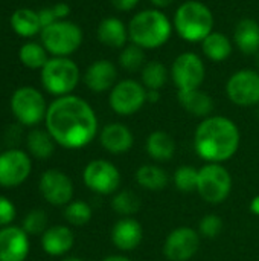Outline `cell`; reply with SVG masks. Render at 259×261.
Segmentation results:
<instances>
[{
  "instance_id": "8fae6325",
  "label": "cell",
  "mask_w": 259,
  "mask_h": 261,
  "mask_svg": "<svg viewBox=\"0 0 259 261\" xmlns=\"http://www.w3.org/2000/svg\"><path fill=\"white\" fill-rule=\"evenodd\" d=\"M169 75L177 87V92L200 89L206 78V66L195 52L180 54L171 64Z\"/></svg>"
},
{
  "instance_id": "bcb514c9",
  "label": "cell",
  "mask_w": 259,
  "mask_h": 261,
  "mask_svg": "<svg viewBox=\"0 0 259 261\" xmlns=\"http://www.w3.org/2000/svg\"><path fill=\"white\" fill-rule=\"evenodd\" d=\"M256 66H258V69H259V52L256 54Z\"/></svg>"
},
{
  "instance_id": "e0dca14e",
  "label": "cell",
  "mask_w": 259,
  "mask_h": 261,
  "mask_svg": "<svg viewBox=\"0 0 259 261\" xmlns=\"http://www.w3.org/2000/svg\"><path fill=\"white\" fill-rule=\"evenodd\" d=\"M110 239L113 246L121 252H131L143 240V228L134 217H121L111 228Z\"/></svg>"
},
{
  "instance_id": "52a82bcc",
  "label": "cell",
  "mask_w": 259,
  "mask_h": 261,
  "mask_svg": "<svg viewBox=\"0 0 259 261\" xmlns=\"http://www.w3.org/2000/svg\"><path fill=\"white\" fill-rule=\"evenodd\" d=\"M41 43L53 57H69L82 43L81 28L69 20H56L41 31Z\"/></svg>"
},
{
  "instance_id": "6da1fadb",
  "label": "cell",
  "mask_w": 259,
  "mask_h": 261,
  "mask_svg": "<svg viewBox=\"0 0 259 261\" xmlns=\"http://www.w3.org/2000/svg\"><path fill=\"white\" fill-rule=\"evenodd\" d=\"M44 124L55 144L66 150L84 148L99 133V122L93 107L75 95L56 98L47 107Z\"/></svg>"
},
{
  "instance_id": "b9f144b4",
  "label": "cell",
  "mask_w": 259,
  "mask_h": 261,
  "mask_svg": "<svg viewBox=\"0 0 259 261\" xmlns=\"http://www.w3.org/2000/svg\"><path fill=\"white\" fill-rule=\"evenodd\" d=\"M249 210H250V213H252L253 216L259 217V194H258V196H255V197H253V199L250 200Z\"/></svg>"
},
{
  "instance_id": "2e32d148",
  "label": "cell",
  "mask_w": 259,
  "mask_h": 261,
  "mask_svg": "<svg viewBox=\"0 0 259 261\" xmlns=\"http://www.w3.org/2000/svg\"><path fill=\"white\" fill-rule=\"evenodd\" d=\"M31 251L29 236L20 226L0 228V261H26Z\"/></svg>"
},
{
  "instance_id": "ac0fdd59",
  "label": "cell",
  "mask_w": 259,
  "mask_h": 261,
  "mask_svg": "<svg viewBox=\"0 0 259 261\" xmlns=\"http://www.w3.org/2000/svg\"><path fill=\"white\" fill-rule=\"evenodd\" d=\"M99 142L107 153L113 156H121V154L128 153L133 148L134 135L125 124L110 122L101 128Z\"/></svg>"
},
{
  "instance_id": "60d3db41",
  "label": "cell",
  "mask_w": 259,
  "mask_h": 261,
  "mask_svg": "<svg viewBox=\"0 0 259 261\" xmlns=\"http://www.w3.org/2000/svg\"><path fill=\"white\" fill-rule=\"evenodd\" d=\"M160 101V90H147V102L156 104Z\"/></svg>"
},
{
  "instance_id": "30bf717a",
  "label": "cell",
  "mask_w": 259,
  "mask_h": 261,
  "mask_svg": "<svg viewBox=\"0 0 259 261\" xmlns=\"http://www.w3.org/2000/svg\"><path fill=\"white\" fill-rule=\"evenodd\" d=\"M108 104L119 116L136 115L147 104V89L140 81L133 78L121 80L110 90Z\"/></svg>"
},
{
  "instance_id": "4316f807",
  "label": "cell",
  "mask_w": 259,
  "mask_h": 261,
  "mask_svg": "<svg viewBox=\"0 0 259 261\" xmlns=\"http://www.w3.org/2000/svg\"><path fill=\"white\" fill-rule=\"evenodd\" d=\"M11 26L20 37H34L37 34H41L43 28L38 18V12L29 9V8H20L17 9L11 17Z\"/></svg>"
},
{
  "instance_id": "9c48e42d",
  "label": "cell",
  "mask_w": 259,
  "mask_h": 261,
  "mask_svg": "<svg viewBox=\"0 0 259 261\" xmlns=\"http://www.w3.org/2000/svg\"><path fill=\"white\" fill-rule=\"evenodd\" d=\"M47 107L41 92L29 86L17 89L11 98V110L21 125H38L46 119Z\"/></svg>"
},
{
  "instance_id": "f35d334b",
  "label": "cell",
  "mask_w": 259,
  "mask_h": 261,
  "mask_svg": "<svg viewBox=\"0 0 259 261\" xmlns=\"http://www.w3.org/2000/svg\"><path fill=\"white\" fill-rule=\"evenodd\" d=\"M111 5L118 9V11H122V12H128V11H133L140 0H110Z\"/></svg>"
},
{
  "instance_id": "4dcf8cb0",
  "label": "cell",
  "mask_w": 259,
  "mask_h": 261,
  "mask_svg": "<svg viewBox=\"0 0 259 261\" xmlns=\"http://www.w3.org/2000/svg\"><path fill=\"white\" fill-rule=\"evenodd\" d=\"M145 64H147L145 49L139 47L134 43H130L125 47H122V50L119 54V66L125 72H128V73L140 72Z\"/></svg>"
},
{
  "instance_id": "74e56055",
  "label": "cell",
  "mask_w": 259,
  "mask_h": 261,
  "mask_svg": "<svg viewBox=\"0 0 259 261\" xmlns=\"http://www.w3.org/2000/svg\"><path fill=\"white\" fill-rule=\"evenodd\" d=\"M38 18H40V23H41V28L44 29L46 26L52 24L53 21H56V17H55V12L52 9V6L49 8H41L38 11Z\"/></svg>"
},
{
  "instance_id": "e575fe53",
  "label": "cell",
  "mask_w": 259,
  "mask_h": 261,
  "mask_svg": "<svg viewBox=\"0 0 259 261\" xmlns=\"http://www.w3.org/2000/svg\"><path fill=\"white\" fill-rule=\"evenodd\" d=\"M49 219L47 214L43 210H32L26 214L23 219V231L31 237V236H43L44 231L49 228Z\"/></svg>"
},
{
  "instance_id": "d6986e66",
  "label": "cell",
  "mask_w": 259,
  "mask_h": 261,
  "mask_svg": "<svg viewBox=\"0 0 259 261\" xmlns=\"http://www.w3.org/2000/svg\"><path fill=\"white\" fill-rule=\"evenodd\" d=\"M118 69L108 60H96L93 61L85 73H84V84L95 93H104L111 90L118 83Z\"/></svg>"
},
{
  "instance_id": "d6a6232c",
  "label": "cell",
  "mask_w": 259,
  "mask_h": 261,
  "mask_svg": "<svg viewBox=\"0 0 259 261\" xmlns=\"http://www.w3.org/2000/svg\"><path fill=\"white\" fill-rule=\"evenodd\" d=\"M18 57H20V61L29 69H43L44 64L49 61L46 47L34 41L23 44L18 52Z\"/></svg>"
},
{
  "instance_id": "d4e9b609",
  "label": "cell",
  "mask_w": 259,
  "mask_h": 261,
  "mask_svg": "<svg viewBox=\"0 0 259 261\" xmlns=\"http://www.w3.org/2000/svg\"><path fill=\"white\" fill-rule=\"evenodd\" d=\"M136 184L147 191H163L169 184L168 171L156 164H143L136 170Z\"/></svg>"
},
{
  "instance_id": "484cf974",
  "label": "cell",
  "mask_w": 259,
  "mask_h": 261,
  "mask_svg": "<svg viewBox=\"0 0 259 261\" xmlns=\"http://www.w3.org/2000/svg\"><path fill=\"white\" fill-rule=\"evenodd\" d=\"M202 50L209 61L223 63L232 55L234 41L224 32L214 31L202 41Z\"/></svg>"
},
{
  "instance_id": "4fadbf2b",
  "label": "cell",
  "mask_w": 259,
  "mask_h": 261,
  "mask_svg": "<svg viewBox=\"0 0 259 261\" xmlns=\"http://www.w3.org/2000/svg\"><path fill=\"white\" fill-rule=\"evenodd\" d=\"M32 171L31 154L20 148L0 153V187L15 188L27 180Z\"/></svg>"
},
{
  "instance_id": "8d00e7d4",
  "label": "cell",
  "mask_w": 259,
  "mask_h": 261,
  "mask_svg": "<svg viewBox=\"0 0 259 261\" xmlns=\"http://www.w3.org/2000/svg\"><path fill=\"white\" fill-rule=\"evenodd\" d=\"M17 217L15 205L5 196H0V228L9 226Z\"/></svg>"
},
{
  "instance_id": "7bdbcfd3",
  "label": "cell",
  "mask_w": 259,
  "mask_h": 261,
  "mask_svg": "<svg viewBox=\"0 0 259 261\" xmlns=\"http://www.w3.org/2000/svg\"><path fill=\"white\" fill-rule=\"evenodd\" d=\"M156 9H163V8H168L174 3V0H150Z\"/></svg>"
},
{
  "instance_id": "f1b7e54d",
  "label": "cell",
  "mask_w": 259,
  "mask_h": 261,
  "mask_svg": "<svg viewBox=\"0 0 259 261\" xmlns=\"http://www.w3.org/2000/svg\"><path fill=\"white\" fill-rule=\"evenodd\" d=\"M169 80V70L160 61H147L140 70V83L147 90H162Z\"/></svg>"
},
{
  "instance_id": "ba28073f",
  "label": "cell",
  "mask_w": 259,
  "mask_h": 261,
  "mask_svg": "<svg viewBox=\"0 0 259 261\" xmlns=\"http://www.w3.org/2000/svg\"><path fill=\"white\" fill-rule=\"evenodd\" d=\"M82 182L95 194L113 196L121 190L122 174L113 162L93 159L82 170Z\"/></svg>"
},
{
  "instance_id": "7a4b0ae2",
  "label": "cell",
  "mask_w": 259,
  "mask_h": 261,
  "mask_svg": "<svg viewBox=\"0 0 259 261\" xmlns=\"http://www.w3.org/2000/svg\"><path fill=\"white\" fill-rule=\"evenodd\" d=\"M240 144L241 133L238 125L221 115H211L202 119L194 133V150L206 164L231 161L238 153Z\"/></svg>"
},
{
  "instance_id": "7402d4cb",
  "label": "cell",
  "mask_w": 259,
  "mask_h": 261,
  "mask_svg": "<svg viewBox=\"0 0 259 261\" xmlns=\"http://www.w3.org/2000/svg\"><path fill=\"white\" fill-rule=\"evenodd\" d=\"M177 99H179V104L182 106V109H185V112H188L192 116L202 118V119L211 116L215 109L212 96L202 89L177 92Z\"/></svg>"
},
{
  "instance_id": "5b68a950",
  "label": "cell",
  "mask_w": 259,
  "mask_h": 261,
  "mask_svg": "<svg viewBox=\"0 0 259 261\" xmlns=\"http://www.w3.org/2000/svg\"><path fill=\"white\" fill-rule=\"evenodd\" d=\"M79 83V67L69 57H53L41 69L43 87L55 96L72 95Z\"/></svg>"
},
{
  "instance_id": "ab89813d",
  "label": "cell",
  "mask_w": 259,
  "mask_h": 261,
  "mask_svg": "<svg viewBox=\"0 0 259 261\" xmlns=\"http://www.w3.org/2000/svg\"><path fill=\"white\" fill-rule=\"evenodd\" d=\"M52 9L55 12L56 20H66V17L70 14V6L67 3H56L52 6Z\"/></svg>"
},
{
  "instance_id": "5bb4252c",
  "label": "cell",
  "mask_w": 259,
  "mask_h": 261,
  "mask_svg": "<svg viewBox=\"0 0 259 261\" xmlns=\"http://www.w3.org/2000/svg\"><path fill=\"white\" fill-rule=\"evenodd\" d=\"M200 234L191 226L174 228L165 239L163 255L169 261L192 260L200 249Z\"/></svg>"
},
{
  "instance_id": "1f68e13d",
  "label": "cell",
  "mask_w": 259,
  "mask_h": 261,
  "mask_svg": "<svg viewBox=\"0 0 259 261\" xmlns=\"http://www.w3.org/2000/svg\"><path fill=\"white\" fill-rule=\"evenodd\" d=\"M93 217L92 206L84 200H72L64 206V219L70 226L81 228L85 226Z\"/></svg>"
},
{
  "instance_id": "8992f818",
  "label": "cell",
  "mask_w": 259,
  "mask_h": 261,
  "mask_svg": "<svg viewBox=\"0 0 259 261\" xmlns=\"http://www.w3.org/2000/svg\"><path fill=\"white\" fill-rule=\"evenodd\" d=\"M234 179L223 164H205L198 168L197 193L209 205L226 202L232 193Z\"/></svg>"
},
{
  "instance_id": "836d02e7",
  "label": "cell",
  "mask_w": 259,
  "mask_h": 261,
  "mask_svg": "<svg viewBox=\"0 0 259 261\" xmlns=\"http://www.w3.org/2000/svg\"><path fill=\"white\" fill-rule=\"evenodd\" d=\"M174 187L185 194L195 193L197 191V182H198V170L192 165H182L179 167L172 174Z\"/></svg>"
},
{
  "instance_id": "9a60e30c",
  "label": "cell",
  "mask_w": 259,
  "mask_h": 261,
  "mask_svg": "<svg viewBox=\"0 0 259 261\" xmlns=\"http://www.w3.org/2000/svg\"><path fill=\"white\" fill-rule=\"evenodd\" d=\"M38 190L43 199L52 206H66L73 200L75 187L72 179L61 170H46L38 182Z\"/></svg>"
},
{
  "instance_id": "ee69618b",
  "label": "cell",
  "mask_w": 259,
  "mask_h": 261,
  "mask_svg": "<svg viewBox=\"0 0 259 261\" xmlns=\"http://www.w3.org/2000/svg\"><path fill=\"white\" fill-rule=\"evenodd\" d=\"M102 261H133L130 257L124 255V254H114V255H107Z\"/></svg>"
},
{
  "instance_id": "277c9868",
  "label": "cell",
  "mask_w": 259,
  "mask_h": 261,
  "mask_svg": "<svg viewBox=\"0 0 259 261\" xmlns=\"http://www.w3.org/2000/svg\"><path fill=\"white\" fill-rule=\"evenodd\" d=\"M177 35L188 43H202L214 32V14L211 8L197 0L182 3L172 18Z\"/></svg>"
},
{
  "instance_id": "ffe728a7",
  "label": "cell",
  "mask_w": 259,
  "mask_h": 261,
  "mask_svg": "<svg viewBox=\"0 0 259 261\" xmlns=\"http://www.w3.org/2000/svg\"><path fill=\"white\" fill-rule=\"evenodd\" d=\"M41 248L50 257L67 255L75 245V234L66 225L49 226L41 236Z\"/></svg>"
},
{
  "instance_id": "f6af8a7d",
  "label": "cell",
  "mask_w": 259,
  "mask_h": 261,
  "mask_svg": "<svg viewBox=\"0 0 259 261\" xmlns=\"http://www.w3.org/2000/svg\"><path fill=\"white\" fill-rule=\"evenodd\" d=\"M63 261H85V260H82L81 257H73V255H72V257H66Z\"/></svg>"
},
{
  "instance_id": "44dd1931",
  "label": "cell",
  "mask_w": 259,
  "mask_h": 261,
  "mask_svg": "<svg viewBox=\"0 0 259 261\" xmlns=\"http://www.w3.org/2000/svg\"><path fill=\"white\" fill-rule=\"evenodd\" d=\"M98 40L111 49H122L130 40L128 24L118 17H105L98 26Z\"/></svg>"
},
{
  "instance_id": "f546056e",
  "label": "cell",
  "mask_w": 259,
  "mask_h": 261,
  "mask_svg": "<svg viewBox=\"0 0 259 261\" xmlns=\"http://www.w3.org/2000/svg\"><path fill=\"white\" fill-rule=\"evenodd\" d=\"M111 210L121 217H133L140 210V197L131 190H119L111 196Z\"/></svg>"
},
{
  "instance_id": "d590c367",
  "label": "cell",
  "mask_w": 259,
  "mask_h": 261,
  "mask_svg": "<svg viewBox=\"0 0 259 261\" xmlns=\"http://www.w3.org/2000/svg\"><path fill=\"white\" fill-rule=\"evenodd\" d=\"M198 234L202 239L214 240L223 231V219L217 214H206L198 222Z\"/></svg>"
},
{
  "instance_id": "7dc6e473",
  "label": "cell",
  "mask_w": 259,
  "mask_h": 261,
  "mask_svg": "<svg viewBox=\"0 0 259 261\" xmlns=\"http://www.w3.org/2000/svg\"><path fill=\"white\" fill-rule=\"evenodd\" d=\"M258 109H256V115H258V118H259V106H256Z\"/></svg>"
},
{
  "instance_id": "7c38bea8",
  "label": "cell",
  "mask_w": 259,
  "mask_h": 261,
  "mask_svg": "<svg viewBox=\"0 0 259 261\" xmlns=\"http://www.w3.org/2000/svg\"><path fill=\"white\" fill-rule=\"evenodd\" d=\"M229 101L238 107L259 106V72L255 69H240L226 83Z\"/></svg>"
},
{
  "instance_id": "603a6c76",
  "label": "cell",
  "mask_w": 259,
  "mask_h": 261,
  "mask_svg": "<svg viewBox=\"0 0 259 261\" xmlns=\"http://www.w3.org/2000/svg\"><path fill=\"white\" fill-rule=\"evenodd\" d=\"M234 43L246 55L259 52V23L255 18H241L234 29Z\"/></svg>"
},
{
  "instance_id": "83f0119b",
  "label": "cell",
  "mask_w": 259,
  "mask_h": 261,
  "mask_svg": "<svg viewBox=\"0 0 259 261\" xmlns=\"http://www.w3.org/2000/svg\"><path fill=\"white\" fill-rule=\"evenodd\" d=\"M55 141L47 130L34 128L26 138L27 153L37 159H49L55 151Z\"/></svg>"
},
{
  "instance_id": "3957f363",
  "label": "cell",
  "mask_w": 259,
  "mask_h": 261,
  "mask_svg": "<svg viewBox=\"0 0 259 261\" xmlns=\"http://www.w3.org/2000/svg\"><path fill=\"white\" fill-rule=\"evenodd\" d=\"M172 21L168 15L156 8L139 11L128 23L130 41L145 50L162 47L172 35Z\"/></svg>"
},
{
  "instance_id": "cb8c5ba5",
  "label": "cell",
  "mask_w": 259,
  "mask_h": 261,
  "mask_svg": "<svg viewBox=\"0 0 259 261\" xmlns=\"http://www.w3.org/2000/svg\"><path fill=\"white\" fill-rule=\"evenodd\" d=\"M147 154L156 162L171 161L176 154V141L165 130H154L145 141Z\"/></svg>"
}]
</instances>
